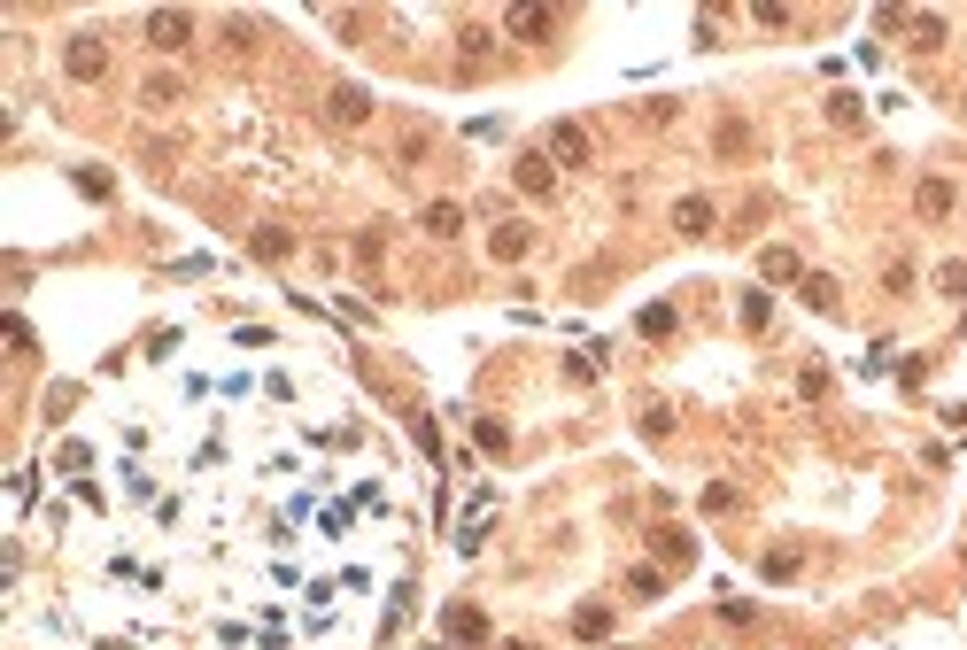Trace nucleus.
Wrapping results in <instances>:
<instances>
[{
  "instance_id": "obj_6",
  "label": "nucleus",
  "mask_w": 967,
  "mask_h": 650,
  "mask_svg": "<svg viewBox=\"0 0 967 650\" xmlns=\"http://www.w3.org/2000/svg\"><path fill=\"white\" fill-rule=\"evenodd\" d=\"M511 178H519V194H534V202H542V194L557 186V163H550V155H519V171H511Z\"/></svg>"
},
{
  "instance_id": "obj_11",
  "label": "nucleus",
  "mask_w": 967,
  "mask_h": 650,
  "mask_svg": "<svg viewBox=\"0 0 967 650\" xmlns=\"http://www.w3.org/2000/svg\"><path fill=\"white\" fill-rule=\"evenodd\" d=\"M712 148H720V163H743V148H751V124H743V117H728L720 132H712Z\"/></svg>"
},
{
  "instance_id": "obj_18",
  "label": "nucleus",
  "mask_w": 967,
  "mask_h": 650,
  "mask_svg": "<svg viewBox=\"0 0 967 650\" xmlns=\"http://www.w3.org/2000/svg\"><path fill=\"white\" fill-rule=\"evenodd\" d=\"M944 31H952L944 16H913V47H944Z\"/></svg>"
},
{
  "instance_id": "obj_17",
  "label": "nucleus",
  "mask_w": 967,
  "mask_h": 650,
  "mask_svg": "<svg viewBox=\"0 0 967 650\" xmlns=\"http://www.w3.org/2000/svg\"><path fill=\"white\" fill-rule=\"evenodd\" d=\"M627 589L650 604V596H666V573H658V565H635V573H627Z\"/></svg>"
},
{
  "instance_id": "obj_12",
  "label": "nucleus",
  "mask_w": 967,
  "mask_h": 650,
  "mask_svg": "<svg viewBox=\"0 0 967 650\" xmlns=\"http://www.w3.org/2000/svg\"><path fill=\"white\" fill-rule=\"evenodd\" d=\"M457 55L488 62V55H496V31H488V24H457Z\"/></svg>"
},
{
  "instance_id": "obj_21",
  "label": "nucleus",
  "mask_w": 967,
  "mask_h": 650,
  "mask_svg": "<svg viewBox=\"0 0 967 650\" xmlns=\"http://www.w3.org/2000/svg\"><path fill=\"white\" fill-rule=\"evenodd\" d=\"M797 287H805V302H813V310H836V287H828L821 271H813V279H797Z\"/></svg>"
},
{
  "instance_id": "obj_2",
  "label": "nucleus",
  "mask_w": 967,
  "mask_h": 650,
  "mask_svg": "<svg viewBox=\"0 0 967 650\" xmlns=\"http://www.w3.org/2000/svg\"><path fill=\"white\" fill-rule=\"evenodd\" d=\"M186 39H194V16H186V8H155V16H147V47H163V55H178Z\"/></svg>"
},
{
  "instance_id": "obj_9",
  "label": "nucleus",
  "mask_w": 967,
  "mask_h": 650,
  "mask_svg": "<svg viewBox=\"0 0 967 650\" xmlns=\"http://www.w3.org/2000/svg\"><path fill=\"white\" fill-rule=\"evenodd\" d=\"M441 627H449L457 643H488V620H480L472 604H449V612H441Z\"/></svg>"
},
{
  "instance_id": "obj_19",
  "label": "nucleus",
  "mask_w": 967,
  "mask_h": 650,
  "mask_svg": "<svg viewBox=\"0 0 967 650\" xmlns=\"http://www.w3.org/2000/svg\"><path fill=\"white\" fill-rule=\"evenodd\" d=\"M759 271H766V279H797V256H790V248H766Z\"/></svg>"
},
{
  "instance_id": "obj_15",
  "label": "nucleus",
  "mask_w": 967,
  "mask_h": 650,
  "mask_svg": "<svg viewBox=\"0 0 967 650\" xmlns=\"http://www.w3.org/2000/svg\"><path fill=\"white\" fill-rule=\"evenodd\" d=\"M256 16H225V47H233V55H248V47H256Z\"/></svg>"
},
{
  "instance_id": "obj_13",
  "label": "nucleus",
  "mask_w": 967,
  "mask_h": 650,
  "mask_svg": "<svg viewBox=\"0 0 967 650\" xmlns=\"http://www.w3.org/2000/svg\"><path fill=\"white\" fill-rule=\"evenodd\" d=\"M488 248H496L503 264H519V256L534 248V233H527V225H496V240H488Z\"/></svg>"
},
{
  "instance_id": "obj_7",
  "label": "nucleus",
  "mask_w": 967,
  "mask_h": 650,
  "mask_svg": "<svg viewBox=\"0 0 967 650\" xmlns=\"http://www.w3.org/2000/svg\"><path fill=\"white\" fill-rule=\"evenodd\" d=\"M952 202H960L952 178H921V186H913V209H921V217H952Z\"/></svg>"
},
{
  "instance_id": "obj_20",
  "label": "nucleus",
  "mask_w": 967,
  "mask_h": 650,
  "mask_svg": "<svg viewBox=\"0 0 967 650\" xmlns=\"http://www.w3.org/2000/svg\"><path fill=\"white\" fill-rule=\"evenodd\" d=\"M643 434H650V442H666V434H674V411H666V403H650V411H643Z\"/></svg>"
},
{
  "instance_id": "obj_4",
  "label": "nucleus",
  "mask_w": 967,
  "mask_h": 650,
  "mask_svg": "<svg viewBox=\"0 0 967 650\" xmlns=\"http://www.w3.org/2000/svg\"><path fill=\"white\" fill-rule=\"evenodd\" d=\"M550 163H565V171H581V163H588V132H581V124H557V132H550Z\"/></svg>"
},
{
  "instance_id": "obj_5",
  "label": "nucleus",
  "mask_w": 967,
  "mask_h": 650,
  "mask_svg": "<svg viewBox=\"0 0 967 650\" xmlns=\"http://www.w3.org/2000/svg\"><path fill=\"white\" fill-rule=\"evenodd\" d=\"M418 225H426V240H457V233H465V209H457V202H426V209H418Z\"/></svg>"
},
{
  "instance_id": "obj_10",
  "label": "nucleus",
  "mask_w": 967,
  "mask_h": 650,
  "mask_svg": "<svg viewBox=\"0 0 967 650\" xmlns=\"http://www.w3.org/2000/svg\"><path fill=\"white\" fill-rule=\"evenodd\" d=\"M372 117V93L364 86H333V124H364Z\"/></svg>"
},
{
  "instance_id": "obj_3",
  "label": "nucleus",
  "mask_w": 967,
  "mask_h": 650,
  "mask_svg": "<svg viewBox=\"0 0 967 650\" xmlns=\"http://www.w3.org/2000/svg\"><path fill=\"white\" fill-rule=\"evenodd\" d=\"M503 31L527 39V47H542V39L557 31V8H503Z\"/></svg>"
},
{
  "instance_id": "obj_1",
  "label": "nucleus",
  "mask_w": 967,
  "mask_h": 650,
  "mask_svg": "<svg viewBox=\"0 0 967 650\" xmlns=\"http://www.w3.org/2000/svg\"><path fill=\"white\" fill-rule=\"evenodd\" d=\"M62 70H70L78 86H93V78L109 70V39H93V31H78V39L62 47Z\"/></svg>"
},
{
  "instance_id": "obj_16",
  "label": "nucleus",
  "mask_w": 967,
  "mask_h": 650,
  "mask_svg": "<svg viewBox=\"0 0 967 650\" xmlns=\"http://www.w3.org/2000/svg\"><path fill=\"white\" fill-rule=\"evenodd\" d=\"M248 248H256V256H271V264H279V256H287V248H294V233H287V225H264V233L248 240Z\"/></svg>"
},
{
  "instance_id": "obj_14",
  "label": "nucleus",
  "mask_w": 967,
  "mask_h": 650,
  "mask_svg": "<svg viewBox=\"0 0 967 650\" xmlns=\"http://www.w3.org/2000/svg\"><path fill=\"white\" fill-rule=\"evenodd\" d=\"M178 93H186V86H178L171 70H155V78L140 86V101H147V109H178Z\"/></svg>"
},
{
  "instance_id": "obj_23",
  "label": "nucleus",
  "mask_w": 967,
  "mask_h": 650,
  "mask_svg": "<svg viewBox=\"0 0 967 650\" xmlns=\"http://www.w3.org/2000/svg\"><path fill=\"white\" fill-rule=\"evenodd\" d=\"M766 318H774V302H766V295H743V325H751V333H766Z\"/></svg>"
},
{
  "instance_id": "obj_8",
  "label": "nucleus",
  "mask_w": 967,
  "mask_h": 650,
  "mask_svg": "<svg viewBox=\"0 0 967 650\" xmlns=\"http://www.w3.org/2000/svg\"><path fill=\"white\" fill-rule=\"evenodd\" d=\"M674 225H681L689 240H697V233H712L720 217H712V202H704V194H681V202H674Z\"/></svg>"
},
{
  "instance_id": "obj_24",
  "label": "nucleus",
  "mask_w": 967,
  "mask_h": 650,
  "mask_svg": "<svg viewBox=\"0 0 967 650\" xmlns=\"http://www.w3.org/2000/svg\"><path fill=\"white\" fill-rule=\"evenodd\" d=\"M937 287H944V295H967V264H944V271H937Z\"/></svg>"
},
{
  "instance_id": "obj_22",
  "label": "nucleus",
  "mask_w": 967,
  "mask_h": 650,
  "mask_svg": "<svg viewBox=\"0 0 967 650\" xmlns=\"http://www.w3.org/2000/svg\"><path fill=\"white\" fill-rule=\"evenodd\" d=\"M658 558H674V565H689V534H674V527H658Z\"/></svg>"
}]
</instances>
